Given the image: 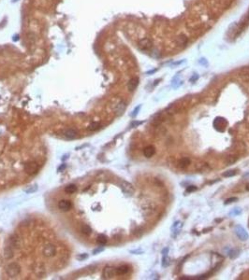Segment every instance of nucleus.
<instances>
[{"label":"nucleus","mask_w":249,"mask_h":280,"mask_svg":"<svg viewBox=\"0 0 249 280\" xmlns=\"http://www.w3.org/2000/svg\"><path fill=\"white\" fill-rule=\"evenodd\" d=\"M212 230H213V228H208V229L203 230V232H204V233H208V231H212Z\"/></svg>","instance_id":"obj_43"},{"label":"nucleus","mask_w":249,"mask_h":280,"mask_svg":"<svg viewBox=\"0 0 249 280\" xmlns=\"http://www.w3.org/2000/svg\"><path fill=\"white\" fill-rule=\"evenodd\" d=\"M239 78L244 82H249V66H244L239 70Z\"/></svg>","instance_id":"obj_10"},{"label":"nucleus","mask_w":249,"mask_h":280,"mask_svg":"<svg viewBox=\"0 0 249 280\" xmlns=\"http://www.w3.org/2000/svg\"><path fill=\"white\" fill-rule=\"evenodd\" d=\"M142 233H143V229L141 228V227H138V228H136L135 230H133V235L135 236H137V237H140L142 235Z\"/></svg>","instance_id":"obj_29"},{"label":"nucleus","mask_w":249,"mask_h":280,"mask_svg":"<svg viewBox=\"0 0 249 280\" xmlns=\"http://www.w3.org/2000/svg\"><path fill=\"white\" fill-rule=\"evenodd\" d=\"M6 272H7V275L9 276H10V277H14V276H17L20 274L21 268L16 262H12V263H9L8 266H7Z\"/></svg>","instance_id":"obj_2"},{"label":"nucleus","mask_w":249,"mask_h":280,"mask_svg":"<svg viewBox=\"0 0 249 280\" xmlns=\"http://www.w3.org/2000/svg\"><path fill=\"white\" fill-rule=\"evenodd\" d=\"M237 200H238L237 197H230V198H229V199H227L224 204H232L233 202H236Z\"/></svg>","instance_id":"obj_32"},{"label":"nucleus","mask_w":249,"mask_h":280,"mask_svg":"<svg viewBox=\"0 0 249 280\" xmlns=\"http://www.w3.org/2000/svg\"><path fill=\"white\" fill-rule=\"evenodd\" d=\"M246 190H249V184H247V185H246Z\"/></svg>","instance_id":"obj_45"},{"label":"nucleus","mask_w":249,"mask_h":280,"mask_svg":"<svg viewBox=\"0 0 249 280\" xmlns=\"http://www.w3.org/2000/svg\"><path fill=\"white\" fill-rule=\"evenodd\" d=\"M234 148H235V152H236V154H244L245 150H246V146L244 145V142H242V141H239V142H237L235 145H234Z\"/></svg>","instance_id":"obj_18"},{"label":"nucleus","mask_w":249,"mask_h":280,"mask_svg":"<svg viewBox=\"0 0 249 280\" xmlns=\"http://www.w3.org/2000/svg\"><path fill=\"white\" fill-rule=\"evenodd\" d=\"M168 253H169V247H166V249H163L162 255H168Z\"/></svg>","instance_id":"obj_41"},{"label":"nucleus","mask_w":249,"mask_h":280,"mask_svg":"<svg viewBox=\"0 0 249 280\" xmlns=\"http://www.w3.org/2000/svg\"><path fill=\"white\" fill-rule=\"evenodd\" d=\"M237 174V172L235 170H229V171H226L225 173H223V176L225 178H231V176H235Z\"/></svg>","instance_id":"obj_30"},{"label":"nucleus","mask_w":249,"mask_h":280,"mask_svg":"<svg viewBox=\"0 0 249 280\" xmlns=\"http://www.w3.org/2000/svg\"><path fill=\"white\" fill-rule=\"evenodd\" d=\"M241 209H239V208H236L235 209V210H233L232 212H231V213H230V215H234V216H236V215H239L240 213H241Z\"/></svg>","instance_id":"obj_38"},{"label":"nucleus","mask_w":249,"mask_h":280,"mask_svg":"<svg viewBox=\"0 0 249 280\" xmlns=\"http://www.w3.org/2000/svg\"><path fill=\"white\" fill-rule=\"evenodd\" d=\"M142 122H137V120H134V122L131 123V127H137L139 125H141Z\"/></svg>","instance_id":"obj_39"},{"label":"nucleus","mask_w":249,"mask_h":280,"mask_svg":"<svg viewBox=\"0 0 249 280\" xmlns=\"http://www.w3.org/2000/svg\"><path fill=\"white\" fill-rule=\"evenodd\" d=\"M155 72H156V69L152 70V71H149V72H147V74H153V73H155Z\"/></svg>","instance_id":"obj_44"},{"label":"nucleus","mask_w":249,"mask_h":280,"mask_svg":"<svg viewBox=\"0 0 249 280\" xmlns=\"http://www.w3.org/2000/svg\"><path fill=\"white\" fill-rule=\"evenodd\" d=\"M99 126H100V123H99V122H91L90 124H89L88 129H89V131H96L97 129H98Z\"/></svg>","instance_id":"obj_25"},{"label":"nucleus","mask_w":249,"mask_h":280,"mask_svg":"<svg viewBox=\"0 0 249 280\" xmlns=\"http://www.w3.org/2000/svg\"><path fill=\"white\" fill-rule=\"evenodd\" d=\"M61 134L67 138V139H73V138H76L78 132L76 130L72 129V128H69V129L63 130L61 132Z\"/></svg>","instance_id":"obj_13"},{"label":"nucleus","mask_w":249,"mask_h":280,"mask_svg":"<svg viewBox=\"0 0 249 280\" xmlns=\"http://www.w3.org/2000/svg\"><path fill=\"white\" fill-rule=\"evenodd\" d=\"M24 171H26L28 175H34V174H36L38 171L37 162H28V164H26V165H24Z\"/></svg>","instance_id":"obj_9"},{"label":"nucleus","mask_w":249,"mask_h":280,"mask_svg":"<svg viewBox=\"0 0 249 280\" xmlns=\"http://www.w3.org/2000/svg\"><path fill=\"white\" fill-rule=\"evenodd\" d=\"M56 253V247L52 243H46L44 244L43 249H42V254L45 257L50 258L55 256Z\"/></svg>","instance_id":"obj_1"},{"label":"nucleus","mask_w":249,"mask_h":280,"mask_svg":"<svg viewBox=\"0 0 249 280\" xmlns=\"http://www.w3.org/2000/svg\"><path fill=\"white\" fill-rule=\"evenodd\" d=\"M129 272V267L127 265H122L116 268V275H124Z\"/></svg>","instance_id":"obj_22"},{"label":"nucleus","mask_w":249,"mask_h":280,"mask_svg":"<svg viewBox=\"0 0 249 280\" xmlns=\"http://www.w3.org/2000/svg\"><path fill=\"white\" fill-rule=\"evenodd\" d=\"M199 63H201V65H202L208 66V62H207V60H206V59H203V58L199 60Z\"/></svg>","instance_id":"obj_36"},{"label":"nucleus","mask_w":249,"mask_h":280,"mask_svg":"<svg viewBox=\"0 0 249 280\" xmlns=\"http://www.w3.org/2000/svg\"><path fill=\"white\" fill-rule=\"evenodd\" d=\"M114 275H116V268H114V267L108 266L104 269V271H103V277L105 279H110V278L113 277Z\"/></svg>","instance_id":"obj_12"},{"label":"nucleus","mask_w":249,"mask_h":280,"mask_svg":"<svg viewBox=\"0 0 249 280\" xmlns=\"http://www.w3.org/2000/svg\"><path fill=\"white\" fill-rule=\"evenodd\" d=\"M246 15L249 17V8H248V11H247V13H246Z\"/></svg>","instance_id":"obj_46"},{"label":"nucleus","mask_w":249,"mask_h":280,"mask_svg":"<svg viewBox=\"0 0 249 280\" xmlns=\"http://www.w3.org/2000/svg\"><path fill=\"white\" fill-rule=\"evenodd\" d=\"M227 120L224 119V118H217L215 119V120L213 122V126L216 130L220 131V132H224L226 130V127H227Z\"/></svg>","instance_id":"obj_5"},{"label":"nucleus","mask_w":249,"mask_h":280,"mask_svg":"<svg viewBox=\"0 0 249 280\" xmlns=\"http://www.w3.org/2000/svg\"><path fill=\"white\" fill-rule=\"evenodd\" d=\"M195 190H197V187L196 186L192 185V186H188L186 188V192H193Z\"/></svg>","instance_id":"obj_34"},{"label":"nucleus","mask_w":249,"mask_h":280,"mask_svg":"<svg viewBox=\"0 0 249 280\" xmlns=\"http://www.w3.org/2000/svg\"><path fill=\"white\" fill-rule=\"evenodd\" d=\"M155 153V148L154 146H147L143 148V155L146 158H151L152 156H154Z\"/></svg>","instance_id":"obj_19"},{"label":"nucleus","mask_w":249,"mask_h":280,"mask_svg":"<svg viewBox=\"0 0 249 280\" xmlns=\"http://www.w3.org/2000/svg\"><path fill=\"white\" fill-rule=\"evenodd\" d=\"M81 232L83 233V235H89V233H90L91 229H90V227H89L88 225L84 224V225H83V226L81 227Z\"/></svg>","instance_id":"obj_27"},{"label":"nucleus","mask_w":249,"mask_h":280,"mask_svg":"<svg viewBox=\"0 0 249 280\" xmlns=\"http://www.w3.org/2000/svg\"><path fill=\"white\" fill-rule=\"evenodd\" d=\"M107 241H108V239H107V237L104 235H99L98 237H97V242L99 244V245H105L107 243Z\"/></svg>","instance_id":"obj_24"},{"label":"nucleus","mask_w":249,"mask_h":280,"mask_svg":"<svg viewBox=\"0 0 249 280\" xmlns=\"http://www.w3.org/2000/svg\"><path fill=\"white\" fill-rule=\"evenodd\" d=\"M140 109H141V106H138V107L134 109V111H133L132 114H131V116H132V117H135V116H136V115L138 114V113H139V111H140Z\"/></svg>","instance_id":"obj_37"},{"label":"nucleus","mask_w":249,"mask_h":280,"mask_svg":"<svg viewBox=\"0 0 249 280\" xmlns=\"http://www.w3.org/2000/svg\"><path fill=\"white\" fill-rule=\"evenodd\" d=\"M139 86V79L138 78H133V79L129 80L127 82V89L129 92H134Z\"/></svg>","instance_id":"obj_17"},{"label":"nucleus","mask_w":249,"mask_h":280,"mask_svg":"<svg viewBox=\"0 0 249 280\" xmlns=\"http://www.w3.org/2000/svg\"><path fill=\"white\" fill-rule=\"evenodd\" d=\"M103 249H103V247H99V249H96V250L94 251V254H98V253H99V252H101V251H103Z\"/></svg>","instance_id":"obj_42"},{"label":"nucleus","mask_w":249,"mask_h":280,"mask_svg":"<svg viewBox=\"0 0 249 280\" xmlns=\"http://www.w3.org/2000/svg\"><path fill=\"white\" fill-rule=\"evenodd\" d=\"M227 36L229 37V38H231V39H234L236 38L239 35H238V25L237 23H231L229 29L227 31Z\"/></svg>","instance_id":"obj_8"},{"label":"nucleus","mask_w":249,"mask_h":280,"mask_svg":"<svg viewBox=\"0 0 249 280\" xmlns=\"http://www.w3.org/2000/svg\"><path fill=\"white\" fill-rule=\"evenodd\" d=\"M175 42H176V46L178 48H184L187 45L188 39L184 35H180V36H178L176 37Z\"/></svg>","instance_id":"obj_14"},{"label":"nucleus","mask_w":249,"mask_h":280,"mask_svg":"<svg viewBox=\"0 0 249 280\" xmlns=\"http://www.w3.org/2000/svg\"><path fill=\"white\" fill-rule=\"evenodd\" d=\"M120 188H121V190H123V192L127 194V195H132V194L135 192V189H134L133 185L131 183L126 181V180L120 181Z\"/></svg>","instance_id":"obj_3"},{"label":"nucleus","mask_w":249,"mask_h":280,"mask_svg":"<svg viewBox=\"0 0 249 280\" xmlns=\"http://www.w3.org/2000/svg\"><path fill=\"white\" fill-rule=\"evenodd\" d=\"M190 164V160L188 158H183L182 160H180L179 162V166L181 168H186Z\"/></svg>","instance_id":"obj_23"},{"label":"nucleus","mask_w":249,"mask_h":280,"mask_svg":"<svg viewBox=\"0 0 249 280\" xmlns=\"http://www.w3.org/2000/svg\"><path fill=\"white\" fill-rule=\"evenodd\" d=\"M36 190H37V186H36V185H34V186H31V187L29 188V189L26 190V192H29V193H31V192H34V191H36Z\"/></svg>","instance_id":"obj_35"},{"label":"nucleus","mask_w":249,"mask_h":280,"mask_svg":"<svg viewBox=\"0 0 249 280\" xmlns=\"http://www.w3.org/2000/svg\"><path fill=\"white\" fill-rule=\"evenodd\" d=\"M127 108V104L124 101H119L117 104L114 106V112L117 116H121Z\"/></svg>","instance_id":"obj_11"},{"label":"nucleus","mask_w":249,"mask_h":280,"mask_svg":"<svg viewBox=\"0 0 249 280\" xmlns=\"http://www.w3.org/2000/svg\"><path fill=\"white\" fill-rule=\"evenodd\" d=\"M77 190V187L75 185H69L66 188V192L69 194H72Z\"/></svg>","instance_id":"obj_28"},{"label":"nucleus","mask_w":249,"mask_h":280,"mask_svg":"<svg viewBox=\"0 0 249 280\" xmlns=\"http://www.w3.org/2000/svg\"><path fill=\"white\" fill-rule=\"evenodd\" d=\"M199 79V75H198V74H195V75L194 76H192L191 78H190V81H191V82H194V81H196V80H197Z\"/></svg>","instance_id":"obj_40"},{"label":"nucleus","mask_w":249,"mask_h":280,"mask_svg":"<svg viewBox=\"0 0 249 280\" xmlns=\"http://www.w3.org/2000/svg\"><path fill=\"white\" fill-rule=\"evenodd\" d=\"M238 159H239V157H238V155L235 153V154H229V155H227V157H225V159H224V164H227V165H230V164H235V162L238 161Z\"/></svg>","instance_id":"obj_16"},{"label":"nucleus","mask_w":249,"mask_h":280,"mask_svg":"<svg viewBox=\"0 0 249 280\" xmlns=\"http://www.w3.org/2000/svg\"><path fill=\"white\" fill-rule=\"evenodd\" d=\"M239 254H240V251L238 249H232L229 252V256L231 260H233V259H236L238 256H239Z\"/></svg>","instance_id":"obj_26"},{"label":"nucleus","mask_w":249,"mask_h":280,"mask_svg":"<svg viewBox=\"0 0 249 280\" xmlns=\"http://www.w3.org/2000/svg\"><path fill=\"white\" fill-rule=\"evenodd\" d=\"M152 51H154V52H152V54H151L153 57H154V58H159L160 57V53L158 52L157 49H152Z\"/></svg>","instance_id":"obj_33"},{"label":"nucleus","mask_w":249,"mask_h":280,"mask_svg":"<svg viewBox=\"0 0 249 280\" xmlns=\"http://www.w3.org/2000/svg\"><path fill=\"white\" fill-rule=\"evenodd\" d=\"M71 205H72V204H71V203L69 201L62 200L58 203V208L61 211H67V210H69V209H70Z\"/></svg>","instance_id":"obj_20"},{"label":"nucleus","mask_w":249,"mask_h":280,"mask_svg":"<svg viewBox=\"0 0 249 280\" xmlns=\"http://www.w3.org/2000/svg\"><path fill=\"white\" fill-rule=\"evenodd\" d=\"M238 25V35H240L246 29L247 26L249 25V17L245 14V15L240 20V22L237 23Z\"/></svg>","instance_id":"obj_4"},{"label":"nucleus","mask_w":249,"mask_h":280,"mask_svg":"<svg viewBox=\"0 0 249 280\" xmlns=\"http://www.w3.org/2000/svg\"><path fill=\"white\" fill-rule=\"evenodd\" d=\"M235 233L236 235L238 236V238L242 241H246L248 239V233L247 232L245 231V229L243 228L242 226L240 225H237L235 227Z\"/></svg>","instance_id":"obj_7"},{"label":"nucleus","mask_w":249,"mask_h":280,"mask_svg":"<svg viewBox=\"0 0 249 280\" xmlns=\"http://www.w3.org/2000/svg\"><path fill=\"white\" fill-rule=\"evenodd\" d=\"M163 120H164V118H163V116L161 113H157V114H155L154 117H153V120H152V123L155 126H158L160 123H161Z\"/></svg>","instance_id":"obj_21"},{"label":"nucleus","mask_w":249,"mask_h":280,"mask_svg":"<svg viewBox=\"0 0 249 280\" xmlns=\"http://www.w3.org/2000/svg\"><path fill=\"white\" fill-rule=\"evenodd\" d=\"M21 245V239L20 237L17 235H13L9 239V246L12 247V249H18L20 247Z\"/></svg>","instance_id":"obj_15"},{"label":"nucleus","mask_w":249,"mask_h":280,"mask_svg":"<svg viewBox=\"0 0 249 280\" xmlns=\"http://www.w3.org/2000/svg\"><path fill=\"white\" fill-rule=\"evenodd\" d=\"M170 265V259L168 257V255H163L162 258V266L163 267H167Z\"/></svg>","instance_id":"obj_31"},{"label":"nucleus","mask_w":249,"mask_h":280,"mask_svg":"<svg viewBox=\"0 0 249 280\" xmlns=\"http://www.w3.org/2000/svg\"><path fill=\"white\" fill-rule=\"evenodd\" d=\"M139 47L141 48L142 51H148V49H152L153 47V42L150 38L143 37L139 41Z\"/></svg>","instance_id":"obj_6"}]
</instances>
